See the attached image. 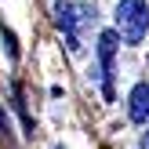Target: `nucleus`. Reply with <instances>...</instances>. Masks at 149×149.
I'll use <instances>...</instances> for the list:
<instances>
[{
    "instance_id": "1",
    "label": "nucleus",
    "mask_w": 149,
    "mask_h": 149,
    "mask_svg": "<svg viewBox=\"0 0 149 149\" xmlns=\"http://www.w3.org/2000/svg\"><path fill=\"white\" fill-rule=\"evenodd\" d=\"M146 29H149L146 0H120V7H116V33H120L127 44H142Z\"/></svg>"
},
{
    "instance_id": "2",
    "label": "nucleus",
    "mask_w": 149,
    "mask_h": 149,
    "mask_svg": "<svg viewBox=\"0 0 149 149\" xmlns=\"http://www.w3.org/2000/svg\"><path fill=\"white\" fill-rule=\"evenodd\" d=\"M98 11L91 4H58V26L65 29V36H77L84 26H95Z\"/></svg>"
},
{
    "instance_id": "3",
    "label": "nucleus",
    "mask_w": 149,
    "mask_h": 149,
    "mask_svg": "<svg viewBox=\"0 0 149 149\" xmlns=\"http://www.w3.org/2000/svg\"><path fill=\"white\" fill-rule=\"evenodd\" d=\"M116 44H120V33H116V29H106V33H98V62H102V77H106V87H109V73H113Z\"/></svg>"
},
{
    "instance_id": "4",
    "label": "nucleus",
    "mask_w": 149,
    "mask_h": 149,
    "mask_svg": "<svg viewBox=\"0 0 149 149\" xmlns=\"http://www.w3.org/2000/svg\"><path fill=\"white\" fill-rule=\"evenodd\" d=\"M127 109L135 124H149V84H135L127 95Z\"/></svg>"
},
{
    "instance_id": "5",
    "label": "nucleus",
    "mask_w": 149,
    "mask_h": 149,
    "mask_svg": "<svg viewBox=\"0 0 149 149\" xmlns=\"http://www.w3.org/2000/svg\"><path fill=\"white\" fill-rule=\"evenodd\" d=\"M142 149H149V131H146V135H142Z\"/></svg>"
},
{
    "instance_id": "6",
    "label": "nucleus",
    "mask_w": 149,
    "mask_h": 149,
    "mask_svg": "<svg viewBox=\"0 0 149 149\" xmlns=\"http://www.w3.org/2000/svg\"><path fill=\"white\" fill-rule=\"evenodd\" d=\"M0 127H7V116H4V109H0Z\"/></svg>"
}]
</instances>
